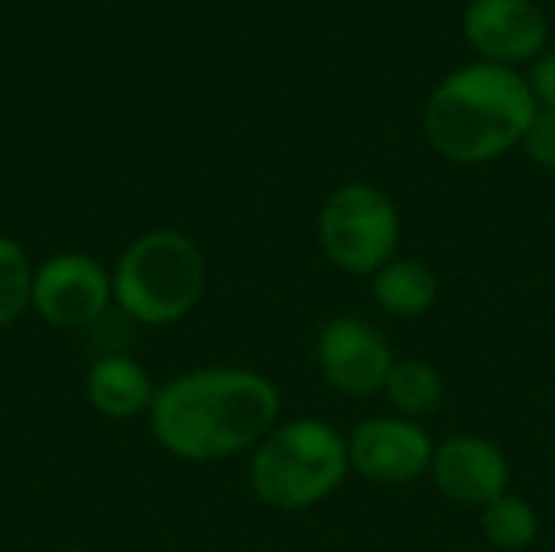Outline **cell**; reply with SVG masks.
I'll list each match as a JSON object with an SVG mask.
<instances>
[{"label": "cell", "mask_w": 555, "mask_h": 552, "mask_svg": "<svg viewBox=\"0 0 555 552\" xmlns=\"http://www.w3.org/2000/svg\"><path fill=\"white\" fill-rule=\"evenodd\" d=\"M348 475V436L319 416L280 420L250 452V491L280 514L319 508Z\"/></svg>", "instance_id": "3957f363"}, {"label": "cell", "mask_w": 555, "mask_h": 552, "mask_svg": "<svg viewBox=\"0 0 555 552\" xmlns=\"http://www.w3.org/2000/svg\"><path fill=\"white\" fill-rule=\"evenodd\" d=\"M371 299L380 312L413 322L426 316L439 299V277L420 257H393L371 277Z\"/></svg>", "instance_id": "7c38bea8"}, {"label": "cell", "mask_w": 555, "mask_h": 552, "mask_svg": "<svg viewBox=\"0 0 555 552\" xmlns=\"http://www.w3.org/2000/svg\"><path fill=\"white\" fill-rule=\"evenodd\" d=\"M146 420L163 452L208 465L254 452L283 420V394L254 368L211 364L159 384Z\"/></svg>", "instance_id": "6da1fadb"}, {"label": "cell", "mask_w": 555, "mask_h": 552, "mask_svg": "<svg viewBox=\"0 0 555 552\" xmlns=\"http://www.w3.org/2000/svg\"><path fill=\"white\" fill-rule=\"evenodd\" d=\"M380 397L387 400L390 413L423 423V420H429L433 413L442 410V403H446V377L426 358H397Z\"/></svg>", "instance_id": "4fadbf2b"}, {"label": "cell", "mask_w": 555, "mask_h": 552, "mask_svg": "<svg viewBox=\"0 0 555 552\" xmlns=\"http://www.w3.org/2000/svg\"><path fill=\"white\" fill-rule=\"evenodd\" d=\"M540 527H543L540 511L514 491H507L504 498H498L481 511V534L501 552L530 550L540 537Z\"/></svg>", "instance_id": "5bb4252c"}, {"label": "cell", "mask_w": 555, "mask_h": 552, "mask_svg": "<svg viewBox=\"0 0 555 552\" xmlns=\"http://www.w3.org/2000/svg\"><path fill=\"white\" fill-rule=\"evenodd\" d=\"M530 88H533V98L540 107H553L555 111V46L537 59Z\"/></svg>", "instance_id": "e0dca14e"}, {"label": "cell", "mask_w": 555, "mask_h": 552, "mask_svg": "<svg viewBox=\"0 0 555 552\" xmlns=\"http://www.w3.org/2000/svg\"><path fill=\"white\" fill-rule=\"evenodd\" d=\"M537 111L533 88L517 68L472 62L429 94L423 130L439 156L478 166L520 146Z\"/></svg>", "instance_id": "7a4b0ae2"}, {"label": "cell", "mask_w": 555, "mask_h": 552, "mask_svg": "<svg viewBox=\"0 0 555 552\" xmlns=\"http://www.w3.org/2000/svg\"><path fill=\"white\" fill-rule=\"evenodd\" d=\"M433 452L436 436L426 429V423L403 420L397 413L367 416L348 433L351 475L384 488H400L429 478Z\"/></svg>", "instance_id": "52a82bcc"}, {"label": "cell", "mask_w": 555, "mask_h": 552, "mask_svg": "<svg viewBox=\"0 0 555 552\" xmlns=\"http://www.w3.org/2000/svg\"><path fill=\"white\" fill-rule=\"evenodd\" d=\"M319 377L348 400H371L397 364L390 338L361 316H332L312 345Z\"/></svg>", "instance_id": "8992f818"}, {"label": "cell", "mask_w": 555, "mask_h": 552, "mask_svg": "<svg viewBox=\"0 0 555 552\" xmlns=\"http://www.w3.org/2000/svg\"><path fill=\"white\" fill-rule=\"evenodd\" d=\"M33 260L23 244L0 234V329L13 325L26 309H33Z\"/></svg>", "instance_id": "9a60e30c"}, {"label": "cell", "mask_w": 555, "mask_h": 552, "mask_svg": "<svg viewBox=\"0 0 555 552\" xmlns=\"http://www.w3.org/2000/svg\"><path fill=\"white\" fill-rule=\"evenodd\" d=\"M315 234L322 257L335 270L371 280L380 267L400 257L403 221L397 202L384 189L348 182L322 202Z\"/></svg>", "instance_id": "5b68a950"}, {"label": "cell", "mask_w": 555, "mask_h": 552, "mask_svg": "<svg viewBox=\"0 0 555 552\" xmlns=\"http://www.w3.org/2000/svg\"><path fill=\"white\" fill-rule=\"evenodd\" d=\"M465 36L494 65H520L546 49V16L533 0H468Z\"/></svg>", "instance_id": "30bf717a"}, {"label": "cell", "mask_w": 555, "mask_h": 552, "mask_svg": "<svg viewBox=\"0 0 555 552\" xmlns=\"http://www.w3.org/2000/svg\"><path fill=\"white\" fill-rule=\"evenodd\" d=\"M62 552H88V550H62Z\"/></svg>", "instance_id": "ac0fdd59"}, {"label": "cell", "mask_w": 555, "mask_h": 552, "mask_svg": "<svg viewBox=\"0 0 555 552\" xmlns=\"http://www.w3.org/2000/svg\"><path fill=\"white\" fill-rule=\"evenodd\" d=\"M520 146L527 150V156H530L537 166H543V169L555 172V111L553 107H540V111H537V117L530 120V127H527V133H524V143H520Z\"/></svg>", "instance_id": "2e32d148"}, {"label": "cell", "mask_w": 555, "mask_h": 552, "mask_svg": "<svg viewBox=\"0 0 555 552\" xmlns=\"http://www.w3.org/2000/svg\"><path fill=\"white\" fill-rule=\"evenodd\" d=\"M114 306L140 325H176L195 312L208 286L202 247L176 231L156 228L133 238L111 270Z\"/></svg>", "instance_id": "277c9868"}, {"label": "cell", "mask_w": 555, "mask_h": 552, "mask_svg": "<svg viewBox=\"0 0 555 552\" xmlns=\"http://www.w3.org/2000/svg\"><path fill=\"white\" fill-rule=\"evenodd\" d=\"M85 397L91 410L107 420H137L150 413L156 384L137 358L104 355L88 368Z\"/></svg>", "instance_id": "8fae6325"}, {"label": "cell", "mask_w": 555, "mask_h": 552, "mask_svg": "<svg viewBox=\"0 0 555 552\" xmlns=\"http://www.w3.org/2000/svg\"><path fill=\"white\" fill-rule=\"evenodd\" d=\"M429 478L446 501L485 511L511 491V459L488 436L455 433L436 439Z\"/></svg>", "instance_id": "9c48e42d"}, {"label": "cell", "mask_w": 555, "mask_h": 552, "mask_svg": "<svg viewBox=\"0 0 555 552\" xmlns=\"http://www.w3.org/2000/svg\"><path fill=\"white\" fill-rule=\"evenodd\" d=\"M114 303L111 270L81 251L46 257L33 273V309L55 329L94 325Z\"/></svg>", "instance_id": "ba28073f"}]
</instances>
